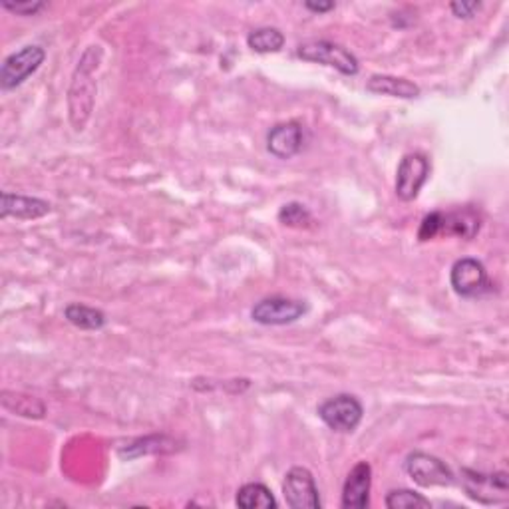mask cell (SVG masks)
<instances>
[{"label": "cell", "mask_w": 509, "mask_h": 509, "mask_svg": "<svg viewBox=\"0 0 509 509\" xmlns=\"http://www.w3.org/2000/svg\"><path fill=\"white\" fill-rule=\"evenodd\" d=\"M101 50L100 46H90L72 74V84L68 90V111H70V124L76 131H82L88 124L94 110L96 98V80L94 70L100 64Z\"/></svg>", "instance_id": "cell-1"}, {"label": "cell", "mask_w": 509, "mask_h": 509, "mask_svg": "<svg viewBox=\"0 0 509 509\" xmlns=\"http://www.w3.org/2000/svg\"><path fill=\"white\" fill-rule=\"evenodd\" d=\"M299 58L307 60V62H317L322 66H331L339 70L344 76H356L359 74V60L341 44H334L331 40H311L297 48Z\"/></svg>", "instance_id": "cell-2"}, {"label": "cell", "mask_w": 509, "mask_h": 509, "mask_svg": "<svg viewBox=\"0 0 509 509\" xmlns=\"http://www.w3.org/2000/svg\"><path fill=\"white\" fill-rule=\"evenodd\" d=\"M364 408L360 400L352 394H337L319 406V418L331 430L339 434H352L362 422Z\"/></svg>", "instance_id": "cell-3"}, {"label": "cell", "mask_w": 509, "mask_h": 509, "mask_svg": "<svg viewBox=\"0 0 509 509\" xmlns=\"http://www.w3.org/2000/svg\"><path fill=\"white\" fill-rule=\"evenodd\" d=\"M452 289L464 299H477L494 291V283L487 277L482 261L466 257L454 263L450 271Z\"/></svg>", "instance_id": "cell-4"}, {"label": "cell", "mask_w": 509, "mask_h": 509, "mask_svg": "<svg viewBox=\"0 0 509 509\" xmlns=\"http://www.w3.org/2000/svg\"><path fill=\"white\" fill-rule=\"evenodd\" d=\"M44 58V48L36 44L24 46L20 48L18 53L6 56L3 66H0V86H3V90H14L23 86L26 80L43 66Z\"/></svg>", "instance_id": "cell-5"}, {"label": "cell", "mask_w": 509, "mask_h": 509, "mask_svg": "<svg viewBox=\"0 0 509 509\" xmlns=\"http://www.w3.org/2000/svg\"><path fill=\"white\" fill-rule=\"evenodd\" d=\"M307 303L287 297H269L259 301L251 309V319L263 327H284L293 324L307 314Z\"/></svg>", "instance_id": "cell-6"}, {"label": "cell", "mask_w": 509, "mask_h": 509, "mask_svg": "<svg viewBox=\"0 0 509 509\" xmlns=\"http://www.w3.org/2000/svg\"><path fill=\"white\" fill-rule=\"evenodd\" d=\"M464 490L467 497H472L477 504H505L509 500L507 474H475L470 470H464Z\"/></svg>", "instance_id": "cell-7"}, {"label": "cell", "mask_w": 509, "mask_h": 509, "mask_svg": "<svg viewBox=\"0 0 509 509\" xmlns=\"http://www.w3.org/2000/svg\"><path fill=\"white\" fill-rule=\"evenodd\" d=\"M283 495L293 509H321L319 487L307 467H291L283 480Z\"/></svg>", "instance_id": "cell-8"}, {"label": "cell", "mask_w": 509, "mask_h": 509, "mask_svg": "<svg viewBox=\"0 0 509 509\" xmlns=\"http://www.w3.org/2000/svg\"><path fill=\"white\" fill-rule=\"evenodd\" d=\"M430 178V159L424 154H406L396 171V196L402 201H414Z\"/></svg>", "instance_id": "cell-9"}, {"label": "cell", "mask_w": 509, "mask_h": 509, "mask_svg": "<svg viewBox=\"0 0 509 509\" xmlns=\"http://www.w3.org/2000/svg\"><path fill=\"white\" fill-rule=\"evenodd\" d=\"M406 472L422 487L452 485L456 482V477L446 462L426 452H412L406 457Z\"/></svg>", "instance_id": "cell-10"}, {"label": "cell", "mask_w": 509, "mask_h": 509, "mask_svg": "<svg viewBox=\"0 0 509 509\" xmlns=\"http://www.w3.org/2000/svg\"><path fill=\"white\" fill-rule=\"evenodd\" d=\"M372 467L369 462H359L349 472L342 485L344 509H366L370 504Z\"/></svg>", "instance_id": "cell-11"}, {"label": "cell", "mask_w": 509, "mask_h": 509, "mask_svg": "<svg viewBox=\"0 0 509 509\" xmlns=\"http://www.w3.org/2000/svg\"><path fill=\"white\" fill-rule=\"evenodd\" d=\"M304 144V131L299 121H283L273 126L267 134V149L277 159H291L301 154Z\"/></svg>", "instance_id": "cell-12"}, {"label": "cell", "mask_w": 509, "mask_h": 509, "mask_svg": "<svg viewBox=\"0 0 509 509\" xmlns=\"http://www.w3.org/2000/svg\"><path fill=\"white\" fill-rule=\"evenodd\" d=\"M53 211V206L48 201L28 196H16V193H3V206H0V216L16 217V219H38L44 217Z\"/></svg>", "instance_id": "cell-13"}, {"label": "cell", "mask_w": 509, "mask_h": 509, "mask_svg": "<svg viewBox=\"0 0 509 509\" xmlns=\"http://www.w3.org/2000/svg\"><path fill=\"white\" fill-rule=\"evenodd\" d=\"M366 90L372 91V94L400 98V100H414L420 96V88L410 82V80L389 76V74H374L369 82H366Z\"/></svg>", "instance_id": "cell-14"}, {"label": "cell", "mask_w": 509, "mask_h": 509, "mask_svg": "<svg viewBox=\"0 0 509 509\" xmlns=\"http://www.w3.org/2000/svg\"><path fill=\"white\" fill-rule=\"evenodd\" d=\"M480 231V219L474 211H454L442 213V233L447 235H457L462 239H474L475 233Z\"/></svg>", "instance_id": "cell-15"}, {"label": "cell", "mask_w": 509, "mask_h": 509, "mask_svg": "<svg viewBox=\"0 0 509 509\" xmlns=\"http://www.w3.org/2000/svg\"><path fill=\"white\" fill-rule=\"evenodd\" d=\"M235 504L243 509H274L277 500H274L273 492L264 484L251 482L239 487Z\"/></svg>", "instance_id": "cell-16"}, {"label": "cell", "mask_w": 509, "mask_h": 509, "mask_svg": "<svg viewBox=\"0 0 509 509\" xmlns=\"http://www.w3.org/2000/svg\"><path fill=\"white\" fill-rule=\"evenodd\" d=\"M64 317L70 324H72V327H76L80 331H100L106 327L104 312L98 309L86 307V304H80V303L68 304V307L64 309Z\"/></svg>", "instance_id": "cell-17"}, {"label": "cell", "mask_w": 509, "mask_h": 509, "mask_svg": "<svg viewBox=\"0 0 509 509\" xmlns=\"http://www.w3.org/2000/svg\"><path fill=\"white\" fill-rule=\"evenodd\" d=\"M0 400H3V406L6 410L14 412L18 416H24V418L38 420V418H44V414H46L44 404L38 399H34V396L3 390V394H0Z\"/></svg>", "instance_id": "cell-18"}, {"label": "cell", "mask_w": 509, "mask_h": 509, "mask_svg": "<svg viewBox=\"0 0 509 509\" xmlns=\"http://www.w3.org/2000/svg\"><path fill=\"white\" fill-rule=\"evenodd\" d=\"M247 46L253 50V53H259V54L279 53V50H283L284 46V34L279 28L263 26L249 33Z\"/></svg>", "instance_id": "cell-19"}, {"label": "cell", "mask_w": 509, "mask_h": 509, "mask_svg": "<svg viewBox=\"0 0 509 509\" xmlns=\"http://www.w3.org/2000/svg\"><path fill=\"white\" fill-rule=\"evenodd\" d=\"M173 450H176V442H173L171 437H166V436H149V437H144V440H138V442H134V444L126 446L124 450H120V456H121V457H128V460H131V457H139V456H144V454L173 452Z\"/></svg>", "instance_id": "cell-20"}, {"label": "cell", "mask_w": 509, "mask_h": 509, "mask_svg": "<svg viewBox=\"0 0 509 509\" xmlns=\"http://www.w3.org/2000/svg\"><path fill=\"white\" fill-rule=\"evenodd\" d=\"M389 509H427L432 502L414 490H392L384 500Z\"/></svg>", "instance_id": "cell-21"}, {"label": "cell", "mask_w": 509, "mask_h": 509, "mask_svg": "<svg viewBox=\"0 0 509 509\" xmlns=\"http://www.w3.org/2000/svg\"><path fill=\"white\" fill-rule=\"evenodd\" d=\"M279 221L287 227L307 229V227L312 226V216H311V211L303 206V203L293 201V203H287V206L281 207Z\"/></svg>", "instance_id": "cell-22"}, {"label": "cell", "mask_w": 509, "mask_h": 509, "mask_svg": "<svg viewBox=\"0 0 509 509\" xmlns=\"http://www.w3.org/2000/svg\"><path fill=\"white\" fill-rule=\"evenodd\" d=\"M440 233H442V213L436 211V213H430V216L424 217L420 231H418V239L420 241H430L436 235H440Z\"/></svg>", "instance_id": "cell-23"}, {"label": "cell", "mask_w": 509, "mask_h": 509, "mask_svg": "<svg viewBox=\"0 0 509 509\" xmlns=\"http://www.w3.org/2000/svg\"><path fill=\"white\" fill-rule=\"evenodd\" d=\"M3 8L10 10V13H14L18 16H36L40 10L46 8V3H38V0H28V3H8V0H5Z\"/></svg>", "instance_id": "cell-24"}, {"label": "cell", "mask_w": 509, "mask_h": 509, "mask_svg": "<svg viewBox=\"0 0 509 509\" xmlns=\"http://www.w3.org/2000/svg\"><path fill=\"white\" fill-rule=\"evenodd\" d=\"M450 8H452L454 16L464 18V20H470V18L475 16L477 10L482 8V3H475V0H472V3H466V0H462V3H452Z\"/></svg>", "instance_id": "cell-25"}, {"label": "cell", "mask_w": 509, "mask_h": 509, "mask_svg": "<svg viewBox=\"0 0 509 509\" xmlns=\"http://www.w3.org/2000/svg\"><path fill=\"white\" fill-rule=\"evenodd\" d=\"M304 8H309L312 10V13H329V10L334 8V3H312V0H309V3H304Z\"/></svg>", "instance_id": "cell-26"}]
</instances>
